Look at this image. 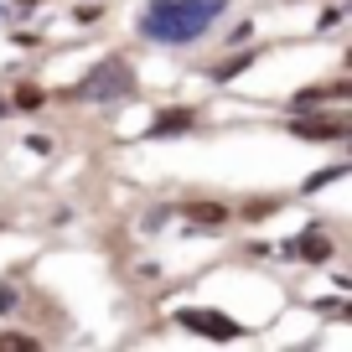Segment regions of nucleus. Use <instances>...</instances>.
<instances>
[{"label":"nucleus","mask_w":352,"mask_h":352,"mask_svg":"<svg viewBox=\"0 0 352 352\" xmlns=\"http://www.w3.org/2000/svg\"><path fill=\"white\" fill-rule=\"evenodd\" d=\"M223 11V0H151L140 11V32L151 42H197Z\"/></svg>","instance_id":"1"},{"label":"nucleus","mask_w":352,"mask_h":352,"mask_svg":"<svg viewBox=\"0 0 352 352\" xmlns=\"http://www.w3.org/2000/svg\"><path fill=\"white\" fill-rule=\"evenodd\" d=\"M130 88H135L130 67H124L120 57H109V63H99L83 83L73 88V94H78V99H120V94H130Z\"/></svg>","instance_id":"2"},{"label":"nucleus","mask_w":352,"mask_h":352,"mask_svg":"<svg viewBox=\"0 0 352 352\" xmlns=\"http://www.w3.org/2000/svg\"><path fill=\"white\" fill-rule=\"evenodd\" d=\"M182 327L187 331H202V337H212V342H228V337H239V327H233L223 311H182Z\"/></svg>","instance_id":"3"},{"label":"nucleus","mask_w":352,"mask_h":352,"mask_svg":"<svg viewBox=\"0 0 352 352\" xmlns=\"http://www.w3.org/2000/svg\"><path fill=\"white\" fill-rule=\"evenodd\" d=\"M290 130L306 135V140H342L347 124H342V120H290Z\"/></svg>","instance_id":"4"},{"label":"nucleus","mask_w":352,"mask_h":352,"mask_svg":"<svg viewBox=\"0 0 352 352\" xmlns=\"http://www.w3.org/2000/svg\"><path fill=\"white\" fill-rule=\"evenodd\" d=\"M192 124H197V109H166L151 124V135H176V130H192Z\"/></svg>","instance_id":"5"},{"label":"nucleus","mask_w":352,"mask_h":352,"mask_svg":"<svg viewBox=\"0 0 352 352\" xmlns=\"http://www.w3.org/2000/svg\"><path fill=\"white\" fill-rule=\"evenodd\" d=\"M187 218L192 223H223L228 208H223V202H187Z\"/></svg>","instance_id":"6"},{"label":"nucleus","mask_w":352,"mask_h":352,"mask_svg":"<svg viewBox=\"0 0 352 352\" xmlns=\"http://www.w3.org/2000/svg\"><path fill=\"white\" fill-rule=\"evenodd\" d=\"M296 249L306 254V259H316V264H321V259H331V243L321 239V233H311V228L300 233V243H296Z\"/></svg>","instance_id":"7"},{"label":"nucleus","mask_w":352,"mask_h":352,"mask_svg":"<svg viewBox=\"0 0 352 352\" xmlns=\"http://www.w3.org/2000/svg\"><path fill=\"white\" fill-rule=\"evenodd\" d=\"M249 63H254V52L233 57V63H218V67H212V83H228V78H239V67H249Z\"/></svg>","instance_id":"8"},{"label":"nucleus","mask_w":352,"mask_h":352,"mask_svg":"<svg viewBox=\"0 0 352 352\" xmlns=\"http://www.w3.org/2000/svg\"><path fill=\"white\" fill-rule=\"evenodd\" d=\"M36 342L32 337H21V331H0V352H32Z\"/></svg>","instance_id":"9"},{"label":"nucleus","mask_w":352,"mask_h":352,"mask_svg":"<svg viewBox=\"0 0 352 352\" xmlns=\"http://www.w3.org/2000/svg\"><path fill=\"white\" fill-rule=\"evenodd\" d=\"M36 104H42V88H21L16 94V109H36Z\"/></svg>","instance_id":"10"},{"label":"nucleus","mask_w":352,"mask_h":352,"mask_svg":"<svg viewBox=\"0 0 352 352\" xmlns=\"http://www.w3.org/2000/svg\"><path fill=\"white\" fill-rule=\"evenodd\" d=\"M11 300H16V296H11V285H0V311L11 306Z\"/></svg>","instance_id":"11"},{"label":"nucleus","mask_w":352,"mask_h":352,"mask_svg":"<svg viewBox=\"0 0 352 352\" xmlns=\"http://www.w3.org/2000/svg\"><path fill=\"white\" fill-rule=\"evenodd\" d=\"M21 6H36V0H21Z\"/></svg>","instance_id":"12"}]
</instances>
